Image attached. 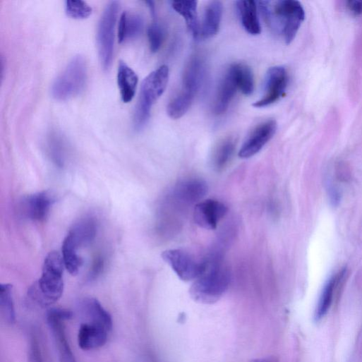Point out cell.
<instances>
[{
	"instance_id": "obj_1",
	"label": "cell",
	"mask_w": 362,
	"mask_h": 362,
	"mask_svg": "<svg viewBox=\"0 0 362 362\" xmlns=\"http://www.w3.org/2000/svg\"><path fill=\"white\" fill-rule=\"evenodd\" d=\"M265 19L283 38L286 44H290L305 20L304 9L296 0H280L271 3L258 2Z\"/></svg>"
},
{
	"instance_id": "obj_2",
	"label": "cell",
	"mask_w": 362,
	"mask_h": 362,
	"mask_svg": "<svg viewBox=\"0 0 362 362\" xmlns=\"http://www.w3.org/2000/svg\"><path fill=\"white\" fill-rule=\"evenodd\" d=\"M64 268L62 255L58 251L50 252L45 258L42 277L29 290L30 297L42 306L58 301L64 290Z\"/></svg>"
},
{
	"instance_id": "obj_3",
	"label": "cell",
	"mask_w": 362,
	"mask_h": 362,
	"mask_svg": "<svg viewBox=\"0 0 362 362\" xmlns=\"http://www.w3.org/2000/svg\"><path fill=\"white\" fill-rule=\"evenodd\" d=\"M169 78V67L162 66L151 73L143 82L133 117L135 131L140 132L148 123L152 107L165 92Z\"/></svg>"
},
{
	"instance_id": "obj_4",
	"label": "cell",
	"mask_w": 362,
	"mask_h": 362,
	"mask_svg": "<svg viewBox=\"0 0 362 362\" xmlns=\"http://www.w3.org/2000/svg\"><path fill=\"white\" fill-rule=\"evenodd\" d=\"M230 274L224 267L213 265L192 284L190 295L196 302L212 304L218 301L227 291L230 284Z\"/></svg>"
},
{
	"instance_id": "obj_5",
	"label": "cell",
	"mask_w": 362,
	"mask_h": 362,
	"mask_svg": "<svg viewBox=\"0 0 362 362\" xmlns=\"http://www.w3.org/2000/svg\"><path fill=\"white\" fill-rule=\"evenodd\" d=\"M88 76V64L84 56L73 57L54 82L53 97L58 101H67L78 96L85 88Z\"/></svg>"
},
{
	"instance_id": "obj_6",
	"label": "cell",
	"mask_w": 362,
	"mask_h": 362,
	"mask_svg": "<svg viewBox=\"0 0 362 362\" xmlns=\"http://www.w3.org/2000/svg\"><path fill=\"white\" fill-rule=\"evenodd\" d=\"M120 4L117 1L109 3L100 18L97 42L99 60L104 71L110 69L114 52L115 30Z\"/></svg>"
},
{
	"instance_id": "obj_7",
	"label": "cell",
	"mask_w": 362,
	"mask_h": 362,
	"mask_svg": "<svg viewBox=\"0 0 362 362\" xmlns=\"http://www.w3.org/2000/svg\"><path fill=\"white\" fill-rule=\"evenodd\" d=\"M162 257L177 276L185 282L196 280L207 268V263L197 261L187 252L180 249L167 250Z\"/></svg>"
},
{
	"instance_id": "obj_8",
	"label": "cell",
	"mask_w": 362,
	"mask_h": 362,
	"mask_svg": "<svg viewBox=\"0 0 362 362\" xmlns=\"http://www.w3.org/2000/svg\"><path fill=\"white\" fill-rule=\"evenodd\" d=\"M66 309L52 308L47 313V321L58 348L60 362H77L68 341L64 322L72 318Z\"/></svg>"
},
{
	"instance_id": "obj_9",
	"label": "cell",
	"mask_w": 362,
	"mask_h": 362,
	"mask_svg": "<svg viewBox=\"0 0 362 362\" xmlns=\"http://www.w3.org/2000/svg\"><path fill=\"white\" fill-rule=\"evenodd\" d=\"M288 83V73L284 67L270 68L266 74L264 95L253 106L255 108H263L276 103L284 96Z\"/></svg>"
},
{
	"instance_id": "obj_10",
	"label": "cell",
	"mask_w": 362,
	"mask_h": 362,
	"mask_svg": "<svg viewBox=\"0 0 362 362\" xmlns=\"http://www.w3.org/2000/svg\"><path fill=\"white\" fill-rule=\"evenodd\" d=\"M277 129V124L274 120H268L257 126L243 143L239 152V157L248 159L258 154L273 138Z\"/></svg>"
},
{
	"instance_id": "obj_11",
	"label": "cell",
	"mask_w": 362,
	"mask_h": 362,
	"mask_svg": "<svg viewBox=\"0 0 362 362\" xmlns=\"http://www.w3.org/2000/svg\"><path fill=\"white\" fill-rule=\"evenodd\" d=\"M227 210V207L223 203L215 200H206L195 205L193 219L200 227L214 230L225 217Z\"/></svg>"
},
{
	"instance_id": "obj_12",
	"label": "cell",
	"mask_w": 362,
	"mask_h": 362,
	"mask_svg": "<svg viewBox=\"0 0 362 362\" xmlns=\"http://www.w3.org/2000/svg\"><path fill=\"white\" fill-rule=\"evenodd\" d=\"M55 202V196L50 191L30 195L23 201V214L32 221L44 222L48 217Z\"/></svg>"
},
{
	"instance_id": "obj_13",
	"label": "cell",
	"mask_w": 362,
	"mask_h": 362,
	"mask_svg": "<svg viewBox=\"0 0 362 362\" xmlns=\"http://www.w3.org/2000/svg\"><path fill=\"white\" fill-rule=\"evenodd\" d=\"M207 183L198 179L179 182L172 192L173 199L179 205H189L198 203L207 193Z\"/></svg>"
},
{
	"instance_id": "obj_14",
	"label": "cell",
	"mask_w": 362,
	"mask_h": 362,
	"mask_svg": "<svg viewBox=\"0 0 362 362\" xmlns=\"http://www.w3.org/2000/svg\"><path fill=\"white\" fill-rule=\"evenodd\" d=\"M111 330L100 324L85 322L78 332V344L83 350H93L104 346Z\"/></svg>"
},
{
	"instance_id": "obj_15",
	"label": "cell",
	"mask_w": 362,
	"mask_h": 362,
	"mask_svg": "<svg viewBox=\"0 0 362 362\" xmlns=\"http://www.w3.org/2000/svg\"><path fill=\"white\" fill-rule=\"evenodd\" d=\"M205 74L204 61L199 56L193 57L184 69L181 93L194 99L202 86Z\"/></svg>"
},
{
	"instance_id": "obj_16",
	"label": "cell",
	"mask_w": 362,
	"mask_h": 362,
	"mask_svg": "<svg viewBox=\"0 0 362 362\" xmlns=\"http://www.w3.org/2000/svg\"><path fill=\"white\" fill-rule=\"evenodd\" d=\"M346 273V269L343 268L333 274L325 284L314 313L315 321L321 320L329 311L337 289Z\"/></svg>"
},
{
	"instance_id": "obj_17",
	"label": "cell",
	"mask_w": 362,
	"mask_h": 362,
	"mask_svg": "<svg viewBox=\"0 0 362 362\" xmlns=\"http://www.w3.org/2000/svg\"><path fill=\"white\" fill-rule=\"evenodd\" d=\"M238 87L229 68L219 84L216 96L214 111L217 115L224 114L234 98Z\"/></svg>"
},
{
	"instance_id": "obj_18",
	"label": "cell",
	"mask_w": 362,
	"mask_h": 362,
	"mask_svg": "<svg viewBox=\"0 0 362 362\" xmlns=\"http://www.w3.org/2000/svg\"><path fill=\"white\" fill-rule=\"evenodd\" d=\"M223 15V6L219 1H212L206 6L200 26V38L207 40L219 32Z\"/></svg>"
},
{
	"instance_id": "obj_19",
	"label": "cell",
	"mask_w": 362,
	"mask_h": 362,
	"mask_svg": "<svg viewBox=\"0 0 362 362\" xmlns=\"http://www.w3.org/2000/svg\"><path fill=\"white\" fill-rule=\"evenodd\" d=\"M97 233V221L92 216H86L77 222L68 232L77 247L86 246L95 239Z\"/></svg>"
},
{
	"instance_id": "obj_20",
	"label": "cell",
	"mask_w": 362,
	"mask_h": 362,
	"mask_svg": "<svg viewBox=\"0 0 362 362\" xmlns=\"http://www.w3.org/2000/svg\"><path fill=\"white\" fill-rule=\"evenodd\" d=\"M144 26V20L141 16L135 13L123 12L119 25V42L122 44L126 40L137 39L143 33Z\"/></svg>"
},
{
	"instance_id": "obj_21",
	"label": "cell",
	"mask_w": 362,
	"mask_h": 362,
	"mask_svg": "<svg viewBox=\"0 0 362 362\" xmlns=\"http://www.w3.org/2000/svg\"><path fill=\"white\" fill-rule=\"evenodd\" d=\"M236 8L244 30L251 35H259L261 27L258 16L257 3L253 0L236 2Z\"/></svg>"
},
{
	"instance_id": "obj_22",
	"label": "cell",
	"mask_w": 362,
	"mask_h": 362,
	"mask_svg": "<svg viewBox=\"0 0 362 362\" xmlns=\"http://www.w3.org/2000/svg\"><path fill=\"white\" fill-rule=\"evenodd\" d=\"M117 81L122 101L126 104L131 102L135 95L138 77L123 61L119 65Z\"/></svg>"
},
{
	"instance_id": "obj_23",
	"label": "cell",
	"mask_w": 362,
	"mask_h": 362,
	"mask_svg": "<svg viewBox=\"0 0 362 362\" xmlns=\"http://www.w3.org/2000/svg\"><path fill=\"white\" fill-rule=\"evenodd\" d=\"M172 8L185 20L186 25L195 40L200 39L197 1H174Z\"/></svg>"
},
{
	"instance_id": "obj_24",
	"label": "cell",
	"mask_w": 362,
	"mask_h": 362,
	"mask_svg": "<svg viewBox=\"0 0 362 362\" xmlns=\"http://www.w3.org/2000/svg\"><path fill=\"white\" fill-rule=\"evenodd\" d=\"M81 308L85 318L88 320V322H96L112 330L111 315L97 299L92 298L85 299L82 302Z\"/></svg>"
},
{
	"instance_id": "obj_25",
	"label": "cell",
	"mask_w": 362,
	"mask_h": 362,
	"mask_svg": "<svg viewBox=\"0 0 362 362\" xmlns=\"http://www.w3.org/2000/svg\"><path fill=\"white\" fill-rule=\"evenodd\" d=\"M49 152L58 165H64L69 150V144L65 135L59 131H52L47 139Z\"/></svg>"
},
{
	"instance_id": "obj_26",
	"label": "cell",
	"mask_w": 362,
	"mask_h": 362,
	"mask_svg": "<svg viewBox=\"0 0 362 362\" xmlns=\"http://www.w3.org/2000/svg\"><path fill=\"white\" fill-rule=\"evenodd\" d=\"M78 249L72 238L68 234L63 242L62 256L66 269L72 275L78 274L83 265V260L78 253Z\"/></svg>"
},
{
	"instance_id": "obj_27",
	"label": "cell",
	"mask_w": 362,
	"mask_h": 362,
	"mask_svg": "<svg viewBox=\"0 0 362 362\" xmlns=\"http://www.w3.org/2000/svg\"><path fill=\"white\" fill-rule=\"evenodd\" d=\"M229 69L238 90L246 96L252 95L254 91V78L251 68L243 64H236L231 65Z\"/></svg>"
},
{
	"instance_id": "obj_28",
	"label": "cell",
	"mask_w": 362,
	"mask_h": 362,
	"mask_svg": "<svg viewBox=\"0 0 362 362\" xmlns=\"http://www.w3.org/2000/svg\"><path fill=\"white\" fill-rule=\"evenodd\" d=\"M236 144L232 138H227L221 142L215 148L212 157L213 168L221 171L227 167L233 157Z\"/></svg>"
},
{
	"instance_id": "obj_29",
	"label": "cell",
	"mask_w": 362,
	"mask_h": 362,
	"mask_svg": "<svg viewBox=\"0 0 362 362\" xmlns=\"http://www.w3.org/2000/svg\"><path fill=\"white\" fill-rule=\"evenodd\" d=\"M0 307L2 315L8 324L16 322V313L13 295V285L10 284H0Z\"/></svg>"
},
{
	"instance_id": "obj_30",
	"label": "cell",
	"mask_w": 362,
	"mask_h": 362,
	"mask_svg": "<svg viewBox=\"0 0 362 362\" xmlns=\"http://www.w3.org/2000/svg\"><path fill=\"white\" fill-rule=\"evenodd\" d=\"M66 15L75 20L89 18L93 12L92 7L82 0H67L65 3Z\"/></svg>"
},
{
	"instance_id": "obj_31",
	"label": "cell",
	"mask_w": 362,
	"mask_h": 362,
	"mask_svg": "<svg viewBox=\"0 0 362 362\" xmlns=\"http://www.w3.org/2000/svg\"><path fill=\"white\" fill-rule=\"evenodd\" d=\"M193 99L180 93L174 97L167 107V114L173 119L183 117L191 108Z\"/></svg>"
},
{
	"instance_id": "obj_32",
	"label": "cell",
	"mask_w": 362,
	"mask_h": 362,
	"mask_svg": "<svg viewBox=\"0 0 362 362\" xmlns=\"http://www.w3.org/2000/svg\"><path fill=\"white\" fill-rule=\"evenodd\" d=\"M150 48L152 53H157L161 49L164 39L165 32L157 23H154L147 30Z\"/></svg>"
},
{
	"instance_id": "obj_33",
	"label": "cell",
	"mask_w": 362,
	"mask_h": 362,
	"mask_svg": "<svg viewBox=\"0 0 362 362\" xmlns=\"http://www.w3.org/2000/svg\"><path fill=\"white\" fill-rule=\"evenodd\" d=\"M29 361L30 362H44L41 342L35 332L30 336Z\"/></svg>"
},
{
	"instance_id": "obj_34",
	"label": "cell",
	"mask_w": 362,
	"mask_h": 362,
	"mask_svg": "<svg viewBox=\"0 0 362 362\" xmlns=\"http://www.w3.org/2000/svg\"><path fill=\"white\" fill-rule=\"evenodd\" d=\"M346 7L355 17L362 15V0H349L346 2Z\"/></svg>"
},
{
	"instance_id": "obj_35",
	"label": "cell",
	"mask_w": 362,
	"mask_h": 362,
	"mask_svg": "<svg viewBox=\"0 0 362 362\" xmlns=\"http://www.w3.org/2000/svg\"><path fill=\"white\" fill-rule=\"evenodd\" d=\"M104 260L101 258L96 260L89 274V279L91 280L96 279L101 274L104 269Z\"/></svg>"
},
{
	"instance_id": "obj_36",
	"label": "cell",
	"mask_w": 362,
	"mask_h": 362,
	"mask_svg": "<svg viewBox=\"0 0 362 362\" xmlns=\"http://www.w3.org/2000/svg\"><path fill=\"white\" fill-rule=\"evenodd\" d=\"M145 4L150 8L152 18L155 19L156 18V9H155V3L152 1H146Z\"/></svg>"
},
{
	"instance_id": "obj_37",
	"label": "cell",
	"mask_w": 362,
	"mask_h": 362,
	"mask_svg": "<svg viewBox=\"0 0 362 362\" xmlns=\"http://www.w3.org/2000/svg\"><path fill=\"white\" fill-rule=\"evenodd\" d=\"M251 362H270V361L265 358H259V359L253 360Z\"/></svg>"
}]
</instances>
